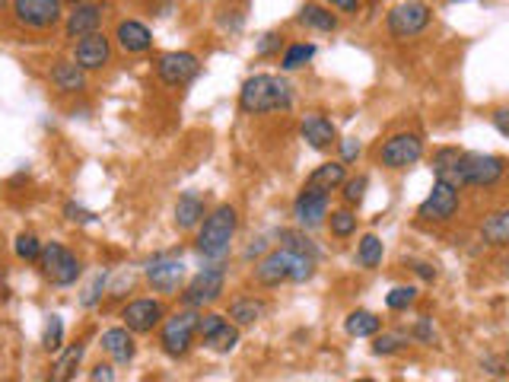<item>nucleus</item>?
I'll return each mask as SVG.
<instances>
[{
    "mask_svg": "<svg viewBox=\"0 0 509 382\" xmlns=\"http://www.w3.org/2000/svg\"><path fill=\"white\" fill-rule=\"evenodd\" d=\"M433 172L455 189H494L509 172V160L494 153H468L459 147H440L433 153Z\"/></svg>",
    "mask_w": 509,
    "mask_h": 382,
    "instance_id": "1",
    "label": "nucleus"
},
{
    "mask_svg": "<svg viewBox=\"0 0 509 382\" xmlns=\"http://www.w3.org/2000/svg\"><path fill=\"white\" fill-rule=\"evenodd\" d=\"M290 106H293V83L287 77L255 74L239 89V108L246 115L287 112Z\"/></svg>",
    "mask_w": 509,
    "mask_h": 382,
    "instance_id": "2",
    "label": "nucleus"
},
{
    "mask_svg": "<svg viewBox=\"0 0 509 382\" xmlns=\"http://www.w3.org/2000/svg\"><path fill=\"white\" fill-rule=\"evenodd\" d=\"M315 274V258L302 255L293 249H270L261 262L255 264L252 277L258 287H280V284H306Z\"/></svg>",
    "mask_w": 509,
    "mask_h": 382,
    "instance_id": "3",
    "label": "nucleus"
},
{
    "mask_svg": "<svg viewBox=\"0 0 509 382\" xmlns=\"http://www.w3.org/2000/svg\"><path fill=\"white\" fill-rule=\"evenodd\" d=\"M236 230H239V213H236L233 204H220L201 220V230L195 236V249L198 255L210 258V262H220V258L229 255L233 249Z\"/></svg>",
    "mask_w": 509,
    "mask_h": 382,
    "instance_id": "4",
    "label": "nucleus"
},
{
    "mask_svg": "<svg viewBox=\"0 0 509 382\" xmlns=\"http://www.w3.org/2000/svg\"><path fill=\"white\" fill-rule=\"evenodd\" d=\"M198 325H201V313H198V309H188V306H185L182 313H176V315H169V319H163L159 347H163L166 357H172V360L185 357V354L195 347Z\"/></svg>",
    "mask_w": 509,
    "mask_h": 382,
    "instance_id": "5",
    "label": "nucleus"
},
{
    "mask_svg": "<svg viewBox=\"0 0 509 382\" xmlns=\"http://www.w3.org/2000/svg\"><path fill=\"white\" fill-rule=\"evenodd\" d=\"M38 271L48 284L55 287H74L83 274V264L74 252L67 249L64 243H45L42 245V255H38Z\"/></svg>",
    "mask_w": 509,
    "mask_h": 382,
    "instance_id": "6",
    "label": "nucleus"
},
{
    "mask_svg": "<svg viewBox=\"0 0 509 382\" xmlns=\"http://www.w3.org/2000/svg\"><path fill=\"white\" fill-rule=\"evenodd\" d=\"M433 23V13L423 0H408V4H398L389 10L385 16V29H389L392 38L404 42V38H414L421 32H427V26Z\"/></svg>",
    "mask_w": 509,
    "mask_h": 382,
    "instance_id": "7",
    "label": "nucleus"
},
{
    "mask_svg": "<svg viewBox=\"0 0 509 382\" xmlns=\"http://www.w3.org/2000/svg\"><path fill=\"white\" fill-rule=\"evenodd\" d=\"M459 207H462V189H455L453 182L436 179L430 194L421 201V207H417V220H421V223H449V220H455Z\"/></svg>",
    "mask_w": 509,
    "mask_h": 382,
    "instance_id": "8",
    "label": "nucleus"
},
{
    "mask_svg": "<svg viewBox=\"0 0 509 382\" xmlns=\"http://www.w3.org/2000/svg\"><path fill=\"white\" fill-rule=\"evenodd\" d=\"M376 157H379V166H385V170H392V172L411 170L414 163H421L423 140H421V134H411V131L392 134V138L379 147Z\"/></svg>",
    "mask_w": 509,
    "mask_h": 382,
    "instance_id": "9",
    "label": "nucleus"
},
{
    "mask_svg": "<svg viewBox=\"0 0 509 382\" xmlns=\"http://www.w3.org/2000/svg\"><path fill=\"white\" fill-rule=\"evenodd\" d=\"M223 290H227V268H223V264H214V268H204L191 277L188 287H185V294H182V303L188 309L214 306V303L223 296Z\"/></svg>",
    "mask_w": 509,
    "mask_h": 382,
    "instance_id": "10",
    "label": "nucleus"
},
{
    "mask_svg": "<svg viewBox=\"0 0 509 382\" xmlns=\"http://www.w3.org/2000/svg\"><path fill=\"white\" fill-rule=\"evenodd\" d=\"M64 0H13V19L32 32H48L61 23Z\"/></svg>",
    "mask_w": 509,
    "mask_h": 382,
    "instance_id": "11",
    "label": "nucleus"
},
{
    "mask_svg": "<svg viewBox=\"0 0 509 382\" xmlns=\"http://www.w3.org/2000/svg\"><path fill=\"white\" fill-rule=\"evenodd\" d=\"M201 74V61H198L191 51H169L157 61V77L163 87L169 89H182L188 87L195 77Z\"/></svg>",
    "mask_w": 509,
    "mask_h": 382,
    "instance_id": "12",
    "label": "nucleus"
},
{
    "mask_svg": "<svg viewBox=\"0 0 509 382\" xmlns=\"http://www.w3.org/2000/svg\"><path fill=\"white\" fill-rule=\"evenodd\" d=\"M328 207H331V191L319 189V185H302V191L293 201V217L302 230H315V226L325 223Z\"/></svg>",
    "mask_w": 509,
    "mask_h": 382,
    "instance_id": "13",
    "label": "nucleus"
},
{
    "mask_svg": "<svg viewBox=\"0 0 509 382\" xmlns=\"http://www.w3.org/2000/svg\"><path fill=\"white\" fill-rule=\"evenodd\" d=\"M147 284H150L157 294L163 296H176L185 284V264L182 258H172V255H157L147 262Z\"/></svg>",
    "mask_w": 509,
    "mask_h": 382,
    "instance_id": "14",
    "label": "nucleus"
},
{
    "mask_svg": "<svg viewBox=\"0 0 509 382\" xmlns=\"http://www.w3.org/2000/svg\"><path fill=\"white\" fill-rule=\"evenodd\" d=\"M163 319H166V306L159 300H153V296H140V300H131L121 309V322L134 335H150L157 325H163Z\"/></svg>",
    "mask_w": 509,
    "mask_h": 382,
    "instance_id": "15",
    "label": "nucleus"
},
{
    "mask_svg": "<svg viewBox=\"0 0 509 382\" xmlns=\"http://www.w3.org/2000/svg\"><path fill=\"white\" fill-rule=\"evenodd\" d=\"M102 19H106V4H93V0H83L64 19V38L70 42H80L83 36H93L102 29Z\"/></svg>",
    "mask_w": 509,
    "mask_h": 382,
    "instance_id": "16",
    "label": "nucleus"
},
{
    "mask_svg": "<svg viewBox=\"0 0 509 382\" xmlns=\"http://www.w3.org/2000/svg\"><path fill=\"white\" fill-rule=\"evenodd\" d=\"M74 61L80 64L83 70H102L112 61V38L102 29L93 32V36H83L80 42L74 45Z\"/></svg>",
    "mask_w": 509,
    "mask_h": 382,
    "instance_id": "17",
    "label": "nucleus"
},
{
    "mask_svg": "<svg viewBox=\"0 0 509 382\" xmlns=\"http://www.w3.org/2000/svg\"><path fill=\"white\" fill-rule=\"evenodd\" d=\"M300 138L306 140L312 150L325 153V150H331V147L338 144V128L331 125V119H325V115L312 112V115H306V119H302Z\"/></svg>",
    "mask_w": 509,
    "mask_h": 382,
    "instance_id": "18",
    "label": "nucleus"
},
{
    "mask_svg": "<svg viewBox=\"0 0 509 382\" xmlns=\"http://www.w3.org/2000/svg\"><path fill=\"white\" fill-rule=\"evenodd\" d=\"M115 42L125 55H144V51L153 48V32L137 19H121L118 29H115Z\"/></svg>",
    "mask_w": 509,
    "mask_h": 382,
    "instance_id": "19",
    "label": "nucleus"
},
{
    "mask_svg": "<svg viewBox=\"0 0 509 382\" xmlns=\"http://www.w3.org/2000/svg\"><path fill=\"white\" fill-rule=\"evenodd\" d=\"M102 351H106L108 357L115 360V364H131L134 354H137V345H134V332L127 325L102 332Z\"/></svg>",
    "mask_w": 509,
    "mask_h": 382,
    "instance_id": "20",
    "label": "nucleus"
},
{
    "mask_svg": "<svg viewBox=\"0 0 509 382\" xmlns=\"http://www.w3.org/2000/svg\"><path fill=\"white\" fill-rule=\"evenodd\" d=\"M208 217V201L198 191H185L182 198L176 201V226L178 230H195L201 226V220Z\"/></svg>",
    "mask_w": 509,
    "mask_h": 382,
    "instance_id": "21",
    "label": "nucleus"
},
{
    "mask_svg": "<svg viewBox=\"0 0 509 382\" xmlns=\"http://www.w3.org/2000/svg\"><path fill=\"white\" fill-rule=\"evenodd\" d=\"M478 236H481V243L494 245V249H509V207L487 213L478 226Z\"/></svg>",
    "mask_w": 509,
    "mask_h": 382,
    "instance_id": "22",
    "label": "nucleus"
},
{
    "mask_svg": "<svg viewBox=\"0 0 509 382\" xmlns=\"http://www.w3.org/2000/svg\"><path fill=\"white\" fill-rule=\"evenodd\" d=\"M48 77L55 83V89H61V93H80V89H87V70L74 57L70 61H57Z\"/></svg>",
    "mask_w": 509,
    "mask_h": 382,
    "instance_id": "23",
    "label": "nucleus"
},
{
    "mask_svg": "<svg viewBox=\"0 0 509 382\" xmlns=\"http://www.w3.org/2000/svg\"><path fill=\"white\" fill-rule=\"evenodd\" d=\"M264 315H268V303H264L261 296H239V300L229 303L227 319H233L236 325H255Z\"/></svg>",
    "mask_w": 509,
    "mask_h": 382,
    "instance_id": "24",
    "label": "nucleus"
},
{
    "mask_svg": "<svg viewBox=\"0 0 509 382\" xmlns=\"http://www.w3.org/2000/svg\"><path fill=\"white\" fill-rule=\"evenodd\" d=\"M296 23L306 26V29H315V32H334L338 29V16L321 4H306L300 10V16H296Z\"/></svg>",
    "mask_w": 509,
    "mask_h": 382,
    "instance_id": "25",
    "label": "nucleus"
},
{
    "mask_svg": "<svg viewBox=\"0 0 509 382\" xmlns=\"http://www.w3.org/2000/svg\"><path fill=\"white\" fill-rule=\"evenodd\" d=\"M344 332L351 338H372V335L382 332V319L376 313H370V309H357V313H351L344 319Z\"/></svg>",
    "mask_w": 509,
    "mask_h": 382,
    "instance_id": "26",
    "label": "nucleus"
},
{
    "mask_svg": "<svg viewBox=\"0 0 509 382\" xmlns=\"http://www.w3.org/2000/svg\"><path fill=\"white\" fill-rule=\"evenodd\" d=\"M344 179H347V166L344 163H321V166H315V170L309 172L306 182L319 185V189H325V191H334V189H341V185H344Z\"/></svg>",
    "mask_w": 509,
    "mask_h": 382,
    "instance_id": "27",
    "label": "nucleus"
},
{
    "mask_svg": "<svg viewBox=\"0 0 509 382\" xmlns=\"http://www.w3.org/2000/svg\"><path fill=\"white\" fill-rule=\"evenodd\" d=\"M382 255H385V245H382V239H379L376 232H366V236L357 243L360 268H366V271L379 268V264H382Z\"/></svg>",
    "mask_w": 509,
    "mask_h": 382,
    "instance_id": "28",
    "label": "nucleus"
},
{
    "mask_svg": "<svg viewBox=\"0 0 509 382\" xmlns=\"http://www.w3.org/2000/svg\"><path fill=\"white\" fill-rule=\"evenodd\" d=\"M315 57V45L312 42H293L283 48V57H280V70H287V74H293V70L306 67L309 61Z\"/></svg>",
    "mask_w": 509,
    "mask_h": 382,
    "instance_id": "29",
    "label": "nucleus"
},
{
    "mask_svg": "<svg viewBox=\"0 0 509 382\" xmlns=\"http://www.w3.org/2000/svg\"><path fill=\"white\" fill-rule=\"evenodd\" d=\"M411 335L408 332H382L372 335V354L376 357H392V354H402L408 347Z\"/></svg>",
    "mask_w": 509,
    "mask_h": 382,
    "instance_id": "30",
    "label": "nucleus"
},
{
    "mask_svg": "<svg viewBox=\"0 0 509 382\" xmlns=\"http://www.w3.org/2000/svg\"><path fill=\"white\" fill-rule=\"evenodd\" d=\"M277 239H280L283 249L302 252V255H309V258H315V262H319V255H321L319 245H315L312 239L302 232V226H300V230H280V232H277Z\"/></svg>",
    "mask_w": 509,
    "mask_h": 382,
    "instance_id": "31",
    "label": "nucleus"
},
{
    "mask_svg": "<svg viewBox=\"0 0 509 382\" xmlns=\"http://www.w3.org/2000/svg\"><path fill=\"white\" fill-rule=\"evenodd\" d=\"M204 345H208L214 354L236 351V345H239V328H236V322H233V325H229V322H223V325L217 328L214 335H208V338H204Z\"/></svg>",
    "mask_w": 509,
    "mask_h": 382,
    "instance_id": "32",
    "label": "nucleus"
},
{
    "mask_svg": "<svg viewBox=\"0 0 509 382\" xmlns=\"http://www.w3.org/2000/svg\"><path fill=\"white\" fill-rule=\"evenodd\" d=\"M328 230H331L334 239H351L357 232V213L351 207H341V211L328 213Z\"/></svg>",
    "mask_w": 509,
    "mask_h": 382,
    "instance_id": "33",
    "label": "nucleus"
},
{
    "mask_svg": "<svg viewBox=\"0 0 509 382\" xmlns=\"http://www.w3.org/2000/svg\"><path fill=\"white\" fill-rule=\"evenodd\" d=\"M80 360H83V345H74V347H67V351L57 357V364H55V373H51V379H70L74 377V370L80 367Z\"/></svg>",
    "mask_w": 509,
    "mask_h": 382,
    "instance_id": "34",
    "label": "nucleus"
},
{
    "mask_svg": "<svg viewBox=\"0 0 509 382\" xmlns=\"http://www.w3.org/2000/svg\"><path fill=\"white\" fill-rule=\"evenodd\" d=\"M42 347L45 351H61L64 347V322L61 315H48V322H45V335H42Z\"/></svg>",
    "mask_w": 509,
    "mask_h": 382,
    "instance_id": "35",
    "label": "nucleus"
},
{
    "mask_svg": "<svg viewBox=\"0 0 509 382\" xmlns=\"http://www.w3.org/2000/svg\"><path fill=\"white\" fill-rule=\"evenodd\" d=\"M42 245L45 243H38V236H32V232H19L16 243H13V252H16V258H23V262H38Z\"/></svg>",
    "mask_w": 509,
    "mask_h": 382,
    "instance_id": "36",
    "label": "nucleus"
},
{
    "mask_svg": "<svg viewBox=\"0 0 509 382\" xmlns=\"http://www.w3.org/2000/svg\"><path fill=\"white\" fill-rule=\"evenodd\" d=\"M417 303V287H392L389 296H385V306L392 309V313H404V309H411Z\"/></svg>",
    "mask_w": 509,
    "mask_h": 382,
    "instance_id": "37",
    "label": "nucleus"
},
{
    "mask_svg": "<svg viewBox=\"0 0 509 382\" xmlns=\"http://www.w3.org/2000/svg\"><path fill=\"white\" fill-rule=\"evenodd\" d=\"M341 194H344V204L347 207H360L366 198V189H370V179L366 176H357V179H344V185H341Z\"/></svg>",
    "mask_w": 509,
    "mask_h": 382,
    "instance_id": "38",
    "label": "nucleus"
},
{
    "mask_svg": "<svg viewBox=\"0 0 509 382\" xmlns=\"http://www.w3.org/2000/svg\"><path fill=\"white\" fill-rule=\"evenodd\" d=\"M280 48H283V36H280V32H264V36L258 38V45H255L258 57L280 55Z\"/></svg>",
    "mask_w": 509,
    "mask_h": 382,
    "instance_id": "39",
    "label": "nucleus"
},
{
    "mask_svg": "<svg viewBox=\"0 0 509 382\" xmlns=\"http://www.w3.org/2000/svg\"><path fill=\"white\" fill-rule=\"evenodd\" d=\"M411 338H417L421 345H433L436 341V332H433V319L430 315H421L414 325V332H411Z\"/></svg>",
    "mask_w": 509,
    "mask_h": 382,
    "instance_id": "40",
    "label": "nucleus"
},
{
    "mask_svg": "<svg viewBox=\"0 0 509 382\" xmlns=\"http://www.w3.org/2000/svg\"><path fill=\"white\" fill-rule=\"evenodd\" d=\"M64 217L74 220V223H93V211L74 204V201H67V204H64Z\"/></svg>",
    "mask_w": 509,
    "mask_h": 382,
    "instance_id": "41",
    "label": "nucleus"
},
{
    "mask_svg": "<svg viewBox=\"0 0 509 382\" xmlns=\"http://www.w3.org/2000/svg\"><path fill=\"white\" fill-rule=\"evenodd\" d=\"M102 284H106V271H99V274L93 277V284L87 287V294H83V306H96L99 303V290H102Z\"/></svg>",
    "mask_w": 509,
    "mask_h": 382,
    "instance_id": "42",
    "label": "nucleus"
},
{
    "mask_svg": "<svg viewBox=\"0 0 509 382\" xmlns=\"http://www.w3.org/2000/svg\"><path fill=\"white\" fill-rule=\"evenodd\" d=\"M338 144H341V163L344 166L353 163V160L360 157V140L357 138H341Z\"/></svg>",
    "mask_w": 509,
    "mask_h": 382,
    "instance_id": "43",
    "label": "nucleus"
},
{
    "mask_svg": "<svg viewBox=\"0 0 509 382\" xmlns=\"http://www.w3.org/2000/svg\"><path fill=\"white\" fill-rule=\"evenodd\" d=\"M227 322V315H217V313H208V315H201V325H198V335L201 338H208V335H214L217 328Z\"/></svg>",
    "mask_w": 509,
    "mask_h": 382,
    "instance_id": "44",
    "label": "nucleus"
},
{
    "mask_svg": "<svg viewBox=\"0 0 509 382\" xmlns=\"http://www.w3.org/2000/svg\"><path fill=\"white\" fill-rule=\"evenodd\" d=\"M491 121H494V128H497L504 138H509V108H494V115H491Z\"/></svg>",
    "mask_w": 509,
    "mask_h": 382,
    "instance_id": "45",
    "label": "nucleus"
},
{
    "mask_svg": "<svg viewBox=\"0 0 509 382\" xmlns=\"http://www.w3.org/2000/svg\"><path fill=\"white\" fill-rule=\"evenodd\" d=\"M328 4H331L334 10H341V13H351V16H357V13H360V6H363V0H328Z\"/></svg>",
    "mask_w": 509,
    "mask_h": 382,
    "instance_id": "46",
    "label": "nucleus"
},
{
    "mask_svg": "<svg viewBox=\"0 0 509 382\" xmlns=\"http://www.w3.org/2000/svg\"><path fill=\"white\" fill-rule=\"evenodd\" d=\"M411 271L417 277H423V281H436V268L430 262H411Z\"/></svg>",
    "mask_w": 509,
    "mask_h": 382,
    "instance_id": "47",
    "label": "nucleus"
},
{
    "mask_svg": "<svg viewBox=\"0 0 509 382\" xmlns=\"http://www.w3.org/2000/svg\"><path fill=\"white\" fill-rule=\"evenodd\" d=\"M481 367H487V373H491V377H506V360H497V357H484L481 360Z\"/></svg>",
    "mask_w": 509,
    "mask_h": 382,
    "instance_id": "48",
    "label": "nucleus"
},
{
    "mask_svg": "<svg viewBox=\"0 0 509 382\" xmlns=\"http://www.w3.org/2000/svg\"><path fill=\"white\" fill-rule=\"evenodd\" d=\"M89 379H96V382H99V379L112 382V379H115V370H112V367H108V364H99L93 373H89Z\"/></svg>",
    "mask_w": 509,
    "mask_h": 382,
    "instance_id": "49",
    "label": "nucleus"
},
{
    "mask_svg": "<svg viewBox=\"0 0 509 382\" xmlns=\"http://www.w3.org/2000/svg\"><path fill=\"white\" fill-rule=\"evenodd\" d=\"M6 296H10V287H6V277L0 274V300H6Z\"/></svg>",
    "mask_w": 509,
    "mask_h": 382,
    "instance_id": "50",
    "label": "nucleus"
},
{
    "mask_svg": "<svg viewBox=\"0 0 509 382\" xmlns=\"http://www.w3.org/2000/svg\"><path fill=\"white\" fill-rule=\"evenodd\" d=\"M64 4H70V6H76V4H83V0H64Z\"/></svg>",
    "mask_w": 509,
    "mask_h": 382,
    "instance_id": "51",
    "label": "nucleus"
},
{
    "mask_svg": "<svg viewBox=\"0 0 509 382\" xmlns=\"http://www.w3.org/2000/svg\"><path fill=\"white\" fill-rule=\"evenodd\" d=\"M504 360H506V367H509V351H506V357H504Z\"/></svg>",
    "mask_w": 509,
    "mask_h": 382,
    "instance_id": "52",
    "label": "nucleus"
},
{
    "mask_svg": "<svg viewBox=\"0 0 509 382\" xmlns=\"http://www.w3.org/2000/svg\"><path fill=\"white\" fill-rule=\"evenodd\" d=\"M0 6H4V0H0Z\"/></svg>",
    "mask_w": 509,
    "mask_h": 382,
    "instance_id": "53",
    "label": "nucleus"
}]
</instances>
